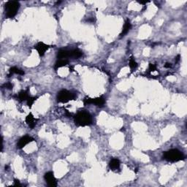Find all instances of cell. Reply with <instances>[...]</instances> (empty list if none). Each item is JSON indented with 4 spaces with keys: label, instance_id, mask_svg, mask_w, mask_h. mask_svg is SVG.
I'll use <instances>...</instances> for the list:
<instances>
[{
    "label": "cell",
    "instance_id": "1",
    "mask_svg": "<svg viewBox=\"0 0 187 187\" xmlns=\"http://www.w3.org/2000/svg\"><path fill=\"white\" fill-rule=\"evenodd\" d=\"M75 123L78 127L89 126L93 122V118L89 112L86 111H80L74 117Z\"/></svg>",
    "mask_w": 187,
    "mask_h": 187
},
{
    "label": "cell",
    "instance_id": "2",
    "mask_svg": "<svg viewBox=\"0 0 187 187\" xmlns=\"http://www.w3.org/2000/svg\"><path fill=\"white\" fill-rule=\"evenodd\" d=\"M163 159L167 162H175L185 159L184 155L178 149H170L163 153Z\"/></svg>",
    "mask_w": 187,
    "mask_h": 187
},
{
    "label": "cell",
    "instance_id": "3",
    "mask_svg": "<svg viewBox=\"0 0 187 187\" xmlns=\"http://www.w3.org/2000/svg\"><path fill=\"white\" fill-rule=\"evenodd\" d=\"M20 8V3L17 1H9L4 4V11L7 18H13Z\"/></svg>",
    "mask_w": 187,
    "mask_h": 187
},
{
    "label": "cell",
    "instance_id": "4",
    "mask_svg": "<svg viewBox=\"0 0 187 187\" xmlns=\"http://www.w3.org/2000/svg\"><path fill=\"white\" fill-rule=\"evenodd\" d=\"M76 98H77V96L75 94L72 93L66 89H63L58 92L57 102H61V103H67L71 100H75Z\"/></svg>",
    "mask_w": 187,
    "mask_h": 187
},
{
    "label": "cell",
    "instance_id": "5",
    "mask_svg": "<svg viewBox=\"0 0 187 187\" xmlns=\"http://www.w3.org/2000/svg\"><path fill=\"white\" fill-rule=\"evenodd\" d=\"M105 103V99L102 96L96 98L86 97L85 98L84 100H83V104H84V105H91V104H92V105H95L96 106L100 107V108L103 107Z\"/></svg>",
    "mask_w": 187,
    "mask_h": 187
},
{
    "label": "cell",
    "instance_id": "6",
    "mask_svg": "<svg viewBox=\"0 0 187 187\" xmlns=\"http://www.w3.org/2000/svg\"><path fill=\"white\" fill-rule=\"evenodd\" d=\"M51 47L52 46H51V45H47V44L44 43L43 42H39L34 46V49L37 50L39 56H43L45 55V52H46L50 48H51Z\"/></svg>",
    "mask_w": 187,
    "mask_h": 187
},
{
    "label": "cell",
    "instance_id": "7",
    "mask_svg": "<svg viewBox=\"0 0 187 187\" xmlns=\"http://www.w3.org/2000/svg\"><path fill=\"white\" fill-rule=\"evenodd\" d=\"M45 181L48 183V185L51 187H56L57 186V181L56 178L53 175V172H48L44 175Z\"/></svg>",
    "mask_w": 187,
    "mask_h": 187
},
{
    "label": "cell",
    "instance_id": "8",
    "mask_svg": "<svg viewBox=\"0 0 187 187\" xmlns=\"http://www.w3.org/2000/svg\"><path fill=\"white\" fill-rule=\"evenodd\" d=\"M33 140H34V139L33 137H30V136H23V137H22L21 138L18 140V143L17 144V148L19 149H22L23 147H25L26 145L29 144V143L32 142Z\"/></svg>",
    "mask_w": 187,
    "mask_h": 187
},
{
    "label": "cell",
    "instance_id": "9",
    "mask_svg": "<svg viewBox=\"0 0 187 187\" xmlns=\"http://www.w3.org/2000/svg\"><path fill=\"white\" fill-rule=\"evenodd\" d=\"M38 119L35 118L34 117V115H32V112H30L29 114H28L27 116L26 117V124H28L29 127L31 129H34L35 127L37 124V121Z\"/></svg>",
    "mask_w": 187,
    "mask_h": 187
},
{
    "label": "cell",
    "instance_id": "10",
    "mask_svg": "<svg viewBox=\"0 0 187 187\" xmlns=\"http://www.w3.org/2000/svg\"><path fill=\"white\" fill-rule=\"evenodd\" d=\"M71 57V51L67 50H60L57 53V58L58 59H67V58Z\"/></svg>",
    "mask_w": 187,
    "mask_h": 187
},
{
    "label": "cell",
    "instance_id": "11",
    "mask_svg": "<svg viewBox=\"0 0 187 187\" xmlns=\"http://www.w3.org/2000/svg\"><path fill=\"white\" fill-rule=\"evenodd\" d=\"M29 88H28L26 90H22L19 92L18 95V99L20 102H23V101H26L29 99Z\"/></svg>",
    "mask_w": 187,
    "mask_h": 187
},
{
    "label": "cell",
    "instance_id": "12",
    "mask_svg": "<svg viewBox=\"0 0 187 187\" xmlns=\"http://www.w3.org/2000/svg\"><path fill=\"white\" fill-rule=\"evenodd\" d=\"M13 74H18L19 75H24V72L23 70H20V69L17 68L15 67H13L9 70V73L7 74V77H10L13 75Z\"/></svg>",
    "mask_w": 187,
    "mask_h": 187
},
{
    "label": "cell",
    "instance_id": "13",
    "mask_svg": "<svg viewBox=\"0 0 187 187\" xmlns=\"http://www.w3.org/2000/svg\"><path fill=\"white\" fill-rule=\"evenodd\" d=\"M131 23H130V21L129 19H127V20H126L125 23H124V27H123V29H122V32H121V34H120V36H121V37H124L126 34H127V33L129 32V31L130 30V29H131Z\"/></svg>",
    "mask_w": 187,
    "mask_h": 187
},
{
    "label": "cell",
    "instance_id": "14",
    "mask_svg": "<svg viewBox=\"0 0 187 187\" xmlns=\"http://www.w3.org/2000/svg\"><path fill=\"white\" fill-rule=\"evenodd\" d=\"M120 161L118 159H112L109 163V167L112 170L118 169L120 167Z\"/></svg>",
    "mask_w": 187,
    "mask_h": 187
},
{
    "label": "cell",
    "instance_id": "15",
    "mask_svg": "<svg viewBox=\"0 0 187 187\" xmlns=\"http://www.w3.org/2000/svg\"><path fill=\"white\" fill-rule=\"evenodd\" d=\"M69 64V61L67 59H58V61L56 62L55 66H54V69L55 70H57L60 67H64V66L67 65Z\"/></svg>",
    "mask_w": 187,
    "mask_h": 187
},
{
    "label": "cell",
    "instance_id": "16",
    "mask_svg": "<svg viewBox=\"0 0 187 187\" xmlns=\"http://www.w3.org/2000/svg\"><path fill=\"white\" fill-rule=\"evenodd\" d=\"M83 56V52L79 49H75L71 51V57L75 58H79Z\"/></svg>",
    "mask_w": 187,
    "mask_h": 187
},
{
    "label": "cell",
    "instance_id": "17",
    "mask_svg": "<svg viewBox=\"0 0 187 187\" xmlns=\"http://www.w3.org/2000/svg\"><path fill=\"white\" fill-rule=\"evenodd\" d=\"M129 67L132 70V71L137 67V63L136 62V61L134 60V58L132 56L129 58Z\"/></svg>",
    "mask_w": 187,
    "mask_h": 187
},
{
    "label": "cell",
    "instance_id": "18",
    "mask_svg": "<svg viewBox=\"0 0 187 187\" xmlns=\"http://www.w3.org/2000/svg\"><path fill=\"white\" fill-rule=\"evenodd\" d=\"M37 99V97H32V96H29V99H27V105L29 106V108H32V105L34 104V102H35V100Z\"/></svg>",
    "mask_w": 187,
    "mask_h": 187
},
{
    "label": "cell",
    "instance_id": "19",
    "mask_svg": "<svg viewBox=\"0 0 187 187\" xmlns=\"http://www.w3.org/2000/svg\"><path fill=\"white\" fill-rule=\"evenodd\" d=\"M2 87L5 88V89H9V90H12L13 88V83H11L10 82H8V83H4V84L2 86Z\"/></svg>",
    "mask_w": 187,
    "mask_h": 187
},
{
    "label": "cell",
    "instance_id": "20",
    "mask_svg": "<svg viewBox=\"0 0 187 187\" xmlns=\"http://www.w3.org/2000/svg\"><path fill=\"white\" fill-rule=\"evenodd\" d=\"M156 67L155 64H149V66H148V72H150L156 71Z\"/></svg>",
    "mask_w": 187,
    "mask_h": 187
},
{
    "label": "cell",
    "instance_id": "21",
    "mask_svg": "<svg viewBox=\"0 0 187 187\" xmlns=\"http://www.w3.org/2000/svg\"><path fill=\"white\" fill-rule=\"evenodd\" d=\"M13 185H14L15 186H21V184L20 183V181H19L18 180L15 179L14 180V183H13Z\"/></svg>",
    "mask_w": 187,
    "mask_h": 187
},
{
    "label": "cell",
    "instance_id": "22",
    "mask_svg": "<svg viewBox=\"0 0 187 187\" xmlns=\"http://www.w3.org/2000/svg\"><path fill=\"white\" fill-rule=\"evenodd\" d=\"M165 68H170V67H172V64L170 63H166L165 64Z\"/></svg>",
    "mask_w": 187,
    "mask_h": 187
},
{
    "label": "cell",
    "instance_id": "23",
    "mask_svg": "<svg viewBox=\"0 0 187 187\" xmlns=\"http://www.w3.org/2000/svg\"><path fill=\"white\" fill-rule=\"evenodd\" d=\"M180 58H181V56L178 55L176 57H175V62H178V61L180 60Z\"/></svg>",
    "mask_w": 187,
    "mask_h": 187
},
{
    "label": "cell",
    "instance_id": "24",
    "mask_svg": "<svg viewBox=\"0 0 187 187\" xmlns=\"http://www.w3.org/2000/svg\"><path fill=\"white\" fill-rule=\"evenodd\" d=\"M148 2H149V1H139V3H140V4H146V3H148Z\"/></svg>",
    "mask_w": 187,
    "mask_h": 187
},
{
    "label": "cell",
    "instance_id": "25",
    "mask_svg": "<svg viewBox=\"0 0 187 187\" xmlns=\"http://www.w3.org/2000/svg\"><path fill=\"white\" fill-rule=\"evenodd\" d=\"M4 168H5V169H6V170H8L9 166H8V165H5V167H4Z\"/></svg>",
    "mask_w": 187,
    "mask_h": 187
}]
</instances>
